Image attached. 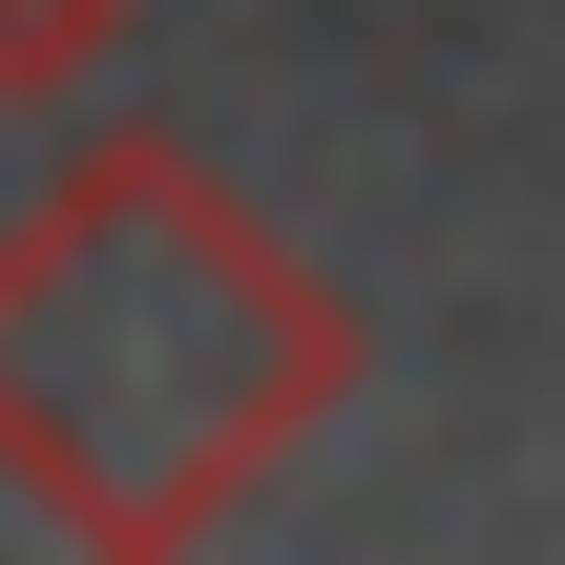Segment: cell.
Segmentation results:
<instances>
[{"mask_svg": "<svg viewBox=\"0 0 565 565\" xmlns=\"http://www.w3.org/2000/svg\"><path fill=\"white\" fill-rule=\"evenodd\" d=\"M356 294L168 126H105L0 210V482L105 565L252 524L356 419Z\"/></svg>", "mask_w": 565, "mask_h": 565, "instance_id": "6da1fadb", "label": "cell"}, {"mask_svg": "<svg viewBox=\"0 0 565 565\" xmlns=\"http://www.w3.org/2000/svg\"><path fill=\"white\" fill-rule=\"evenodd\" d=\"M126 63V0H0V105H84Z\"/></svg>", "mask_w": 565, "mask_h": 565, "instance_id": "7a4b0ae2", "label": "cell"}]
</instances>
